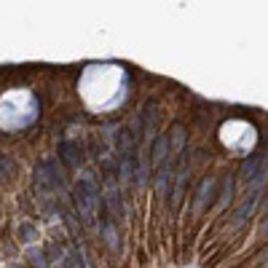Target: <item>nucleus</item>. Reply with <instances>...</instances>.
<instances>
[{
    "mask_svg": "<svg viewBox=\"0 0 268 268\" xmlns=\"http://www.w3.org/2000/svg\"><path fill=\"white\" fill-rule=\"evenodd\" d=\"M75 207H78V215L83 220V225H94L97 212L102 207V198H99V190L91 180H81V183L75 185Z\"/></svg>",
    "mask_w": 268,
    "mask_h": 268,
    "instance_id": "1",
    "label": "nucleus"
},
{
    "mask_svg": "<svg viewBox=\"0 0 268 268\" xmlns=\"http://www.w3.org/2000/svg\"><path fill=\"white\" fill-rule=\"evenodd\" d=\"M265 166H268V150L257 153V156H252V158H247L242 164V175H239V177L247 180V183H252V180H255V185H263Z\"/></svg>",
    "mask_w": 268,
    "mask_h": 268,
    "instance_id": "2",
    "label": "nucleus"
},
{
    "mask_svg": "<svg viewBox=\"0 0 268 268\" xmlns=\"http://www.w3.org/2000/svg\"><path fill=\"white\" fill-rule=\"evenodd\" d=\"M166 153H169V137H166V134H158L156 142H153V150H150V156H153L150 161H153V166H156V169L164 166Z\"/></svg>",
    "mask_w": 268,
    "mask_h": 268,
    "instance_id": "3",
    "label": "nucleus"
},
{
    "mask_svg": "<svg viewBox=\"0 0 268 268\" xmlns=\"http://www.w3.org/2000/svg\"><path fill=\"white\" fill-rule=\"evenodd\" d=\"M255 209H257V190L247 196V201H244L242 207H239V212L233 215V225H236V228H239V225H244L247 220H250V215L255 212Z\"/></svg>",
    "mask_w": 268,
    "mask_h": 268,
    "instance_id": "4",
    "label": "nucleus"
},
{
    "mask_svg": "<svg viewBox=\"0 0 268 268\" xmlns=\"http://www.w3.org/2000/svg\"><path fill=\"white\" fill-rule=\"evenodd\" d=\"M166 137H169V150L175 153V156H180V153H183V145H185V126L183 123H175Z\"/></svg>",
    "mask_w": 268,
    "mask_h": 268,
    "instance_id": "5",
    "label": "nucleus"
},
{
    "mask_svg": "<svg viewBox=\"0 0 268 268\" xmlns=\"http://www.w3.org/2000/svg\"><path fill=\"white\" fill-rule=\"evenodd\" d=\"M212 193H215V180L212 177H207L204 183H201V188H198V193H196V212H201L207 204H209V198H212Z\"/></svg>",
    "mask_w": 268,
    "mask_h": 268,
    "instance_id": "6",
    "label": "nucleus"
},
{
    "mask_svg": "<svg viewBox=\"0 0 268 268\" xmlns=\"http://www.w3.org/2000/svg\"><path fill=\"white\" fill-rule=\"evenodd\" d=\"M102 233H105V239H108L110 250H116V252H118V236H116V228H113L110 212L105 209V204H102Z\"/></svg>",
    "mask_w": 268,
    "mask_h": 268,
    "instance_id": "7",
    "label": "nucleus"
},
{
    "mask_svg": "<svg viewBox=\"0 0 268 268\" xmlns=\"http://www.w3.org/2000/svg\"><path fill=\"white\" fill-rule=\"evenodd\" d=\"M169 180H172L169 164H164L161 169H156V190H158V196H166V193H169Z\"/></svg>",
    "mask_w": 268,
    "mask_h": 268,
    "instance_id": "8",
    "label": "nucleus"
},
{
    "mask_svg": "<svg viewBox=\"0 0 268 268\" xmlns=\"http://www.w3.org/2000/svg\"><path fill=\"white\" fill-rule=\"evenodd\" d=\"M59 153H62V158H64L67 166H78V164H81V156H78V150H75L73 142H62Z\"/></svg>",
    "mask_w": 268,
    "mask_h": 268,
    "instance_id": "9",
    "label": "nucleus"
},
{
    "mask_svg": "<svg viewBox=\"0 0 268 268\" xmlns=\"http://www.w3.org/2000/svg\"><path fill=\"white\" fill-rule=\"evenodd\" d=\"M231 196H233V180H231V177H225V183H223V193H220L217 207H220V209H225L228 204H231Z\"/></svg>",
    "mask_w": 268,
    "mask_h": 268,
    "instance_id": "10",
    "label": "nucleus"
},
{
    "mask_svg": "<svg viewBox=\"0 0 268 268\" xmlns=\"http://www.w3.org/2000/svg\"><path fill=\"white\" fill-rule=\"evenodd\" d=\"M263 236H268V220H265V223H263Z\"/></svg>",
    "mask_w": 268,
    "mask_h": 268,
    "instance_id": "11",
    "label": "nucleus"
}]
</instances>
